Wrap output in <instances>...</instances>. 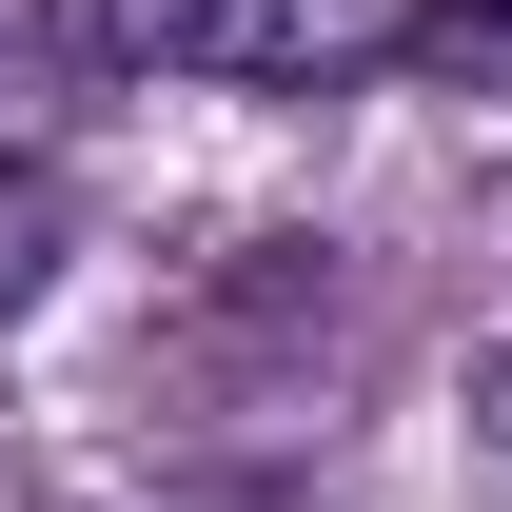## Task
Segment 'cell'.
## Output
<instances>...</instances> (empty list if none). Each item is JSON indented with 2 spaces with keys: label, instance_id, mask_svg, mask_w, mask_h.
Returning <instances> with one entry per match:
<instances>
[{
  "label": "cell",
  "instance_id": "1",
  "mask_svg": "<svg viewBox=\"0 0 512 512\" xmlns=\"http://www.w3.org/2000/svg\"><path fill=\"white\" fill-rule=\"evenodd\" d=\"M79 79H237V99H316L394 60V0H40Z\"/></svg>",
  "mask_w": 512,
  "mask_h": 512
},
{
  "label": "cell",
  "instance_id": "2",
  "mask_svg": "<svg viewBox=\"0 0 512 512\" xmlns=\"http://www.w3.org/2000/svg\"><path fill=\"white\" fill-rule=\"evenodd\" d=\"M394 60L453 79V99H512V0H414V20H394Z\"/></svg>",
  "mask_w": 512,
  "mask_h": 512
},
{
  "label": "cell",
  "instance_id": "3",
  "mask_svg": "<svg viewBox=\"0 0 512 512\" xmlns=\"http://www.w3.org/2000/svg\"><path fill=\"white\" fill-rule=\"evenodd\" d=\"M473 473H512V335L473 355Z\"/></svg>",
  "mask_w": 512,
  "mask_h": 512
}]
</instances>
